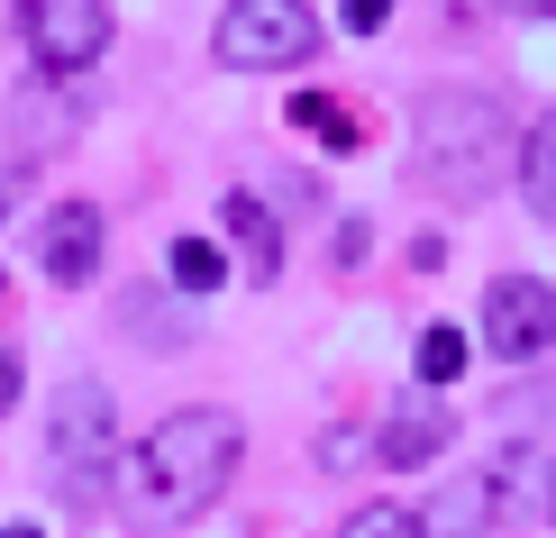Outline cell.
<instances>
[{
    "instance_id": "cell-12",
    "label": "cell",
    "mask_w": 556,
    "mask_h": 538,
    "mask_svg": "<svg viewBox=\"0 0 556 538\" xmlns=\"http://www.w3.org/2000/svg\"><path fill=\"white\" fill-rule=\"evenodd\" d=\"M520 192H529V210L556 228V120L529 128V147H520Z\"/></svg>"
},
{
    "instance_id": "cell-13",
    "label": "cell",
    "mask_w": 556,
    "mask_h": 538,
    "mask_svg": "<svg viewBox=\"0 0 556 538\" xmlns=\"http://www.w3.org/2000/svg\"><path fill=\"white\" fill-rule=\"evenodd\" d=\"M466 356H475L466 329H456V320H438V329H420V356H410V365H420V384H429V392H447L456 374H466Z\"/></svg>"
},
{
    "instance_id": "cell-14",
    "label": "cell",
    "mask_w": 556,
    "mask_h": 538,
    "mask_svg": "<svg viewBox=\"0 0 556 538\" xmlns=\"http://www.w3.org/2000/svg\"><path fill=\"white\" fill-rule=\"evenodd\" d=\"M165 265H174V292H219V284H228V255H219L211 238H174Z\"/></svg>"
},
{
    "instance_id": "cell-15",
    "label": "cell",
    "mask_w": 556,
    "mask_h": 538,
    "mask_svg": "<svg viewBox=\"0 0 556 538\" xmlns=\"http://www.w3.org/2000/svg\"><path fill=\"white\" fill-rule=\"evenodd\" d=\"M338 538H420V521H410L402 502H356L338 521Z\"/></svg>"
},
{
    "instance_id": "cell-5",
    "label": "cell",
    "mask_w": 556,
    "mask_h": 538,
    "mask_svg": "<svg viewBox=\"0 0 556 538\" xmlns=\"http://www.w3.org/2000/svg\"><path fill=\"white\" fill-rule=\"evenodd\" d=\"M18 28L46 83H83L110 55V0H18Z\"/></svg>"
},
{
    "instance_id": "cell-1",
    "label": "cell",
    "mask_w": 556,
    "mask_h": 538,
    "mask_svg": "<svg viewBox=\"0 0 556 538\" xmlns=\"http://www.w3.org/2000/svg\"><path fill=\"white\" fill-rule=\"evenodd\" d=\"M238 456H247V429H238V411H219V402H192V411L155 420V429L137 438V456L119 465V493H128L119 521L147 529V538L201 521V511L228 493Z\"/></svg>"
},
{
    "instance_id": "cell-2",
    "label": "cell",
    "mask_w": 556,
    "mask_h": 538,
    "mask_svg": "<svg viewBox=\"0 0 556 538\" xmlns=\"http://www.w3.org/2000/svg\"><path fill=\"white\" fill-rule=\"evenodd\" d=\"M520 120L502 91L483 83H438L420 91V110H410V174H420V192L438 201H483L502 192V183L520 174Z\"/></svg>"
},
{
    "instance_id": "cell-17",
    "label": "cell",
    "mask_w": 556,
    "mask_h": 538,
    "mask_svg": "<svg viewBox=\"0 0 556 538\" xmlns=\"http://www.w3.org/2000/svg\"><path fill=\"white\" fill-rule=\"evenodd\" d=\"M392 10H402V0H346V10H338V18H346V37H375V28H383V18H392Z\"/></svg>"
},
{
    "instance_id": "cell-20",
    "label": "cell",
    "mask_w": 556,
    "mask_h": 538,
    "mask_svg": "<svg viewBox=\"0 0 556 538\" xmlns=\"http://www.w3.org/2000/svg\"><path fill=\"white\" fill-rule=\"evenodd\" d=\"M502 10H520V18H556V0H502Z\"/></svg>"
},
{
    "instance_id": "cell-3",
    "label": "cell",
    "mask_w": 556,
    "mask_h": 538,
    "mask_svg": "<svg viewBox=\"0 0 556 538\" xmlns=\"http://www.w3.org/2000/svg\"><path fill=\"white\" fill-rule=\"evenodd\" d=\"M110 448H119V420H110V384H55V420H46V465H55L64 521H91L110 511Z\"/></svg>"
},
{
    "instance_id": "cell-6",
    "label": "cell",
    "mask_w": 556,
    "mask_h": 538,
    "mask_svg": "<svg viewBox=\"0 0 556 538\" xmlns=\"http://www.w3.org/2000/svg\"><path fill=\"white\" fill-rule=\"evenodd\" d=\"M483 347L502 365H539L556 347V292L539 274H493V292H483Z\"/></svg>"
},
{
    "instance_id": "cell-11",
    "label": "cell",
    "mask_w": 556,
    "mask_h": 538,
    "mask_svg": "<svg viewBox=\"0 0 556 538\" xmlns=\"http://www.w3.org/2000/svg\"><path fill=\"white\" fill-rule=\"evenodd\" d=\"M292 128H311L329 155H356V147H365L356 110H346V101H329V91H292Z\"/></svg>"
},
{
    "instance_id": "cell-9",
    "label": "cell",
    "mask_w": 556,
    "mask_h": 538,
    "mask_svg": "<svg viewBox=\"0 0 556 538\" xmlns=\"http://www.w3.org/2000/svg\"><path fill=\"white\" fill-rule=\"evenodd\" d=\"M493 521H502V484L493 475H456L447 493H429L420 538H493Z\"/></svg>"
},
{
    "instance_id": "cell-8",
    "label": "cell",
    "mask_w": 556,
    "mask_h": 538,
    "mask_svg": "<svg viewBox=\"0 0 556 538\" xmlns=\"http://www.w3.org/2000/svg\"><path fill=\"white\" fill-rule=\"evenodd\" d=\"M101 210L91 201H55L46 210V228H37V265H46V284H64V292H83L91 274H101Z\"/></svg>"
},
{
    "instance_id": "cell-21",
    "label": "cell",
    "mask_w": 556,
    "mask_h": 538,
    "mask_svg": "<svg viewBox=\"0 0 556 538\" xmlns=\"http://www.w3.org/2000/svg\"><path fill=\"white\" fill-rule=\"evenodd\" d=\"M0 538H46V529H37V521H10V529H0Z\"/></svg>"
},
{
    "instance_id": "cell-18",
    "label": "cell",
    "mask_w": 556,
    "mask_h": 538,
    "mask_svg": "<svg viewBox=\"0 0 556 538\" xmlns=\"http://www.w3.org/2000/svg\"><path fill=\"white\" fill-rule=\"evenodd\" d=\"M18 402V347H0V411Z\"/></svg>"
},
{
    "instance_id": "cell-4",
    "label": "cell",
    "mask_w": 556,
    "mask_h": 538,
    "mask_svg": "<svg viewBox=\"0 0 556 538\" xmlns=\"http://www.w3.org/2000/svg\"><path fill=\"white\" fill-rule=\"evenodd\" d=\"M211 46L228 74H292V64L319 55V18L311 0H228Z\"/></svg>"
},
{
    "instance_id": "cell-16",
    "label": "cell",
    "mask_w": 556,
    "mask_h": 538,
    "mask_svg": "<svg viewBox=\"0 0 556 538\" xmlns=\"http://www.w3.org/2000/svg\"><path fill=\"white\" fill-rule=\"evenodd\" d=\"M356 456H375V429H329L319 438V465H356Z\"/></svg>"
},
{
    "instance_id": "cell-19",
    "label": "cell",
    "mask_w": 556,
    "mask_h": 538,
    "mask_svg": "<svg viewBox=\"0 0 556 538\" xmlns=\"http://www.w3.org/2000/svg\"><path fill=\"white\" fill-rule=\"evenodd\" d=\"M10 210H18V174L0 165V228H10Z\"/></svg>"
},
{
    "instance_id": "cell-22",
    "label": "cell",
    "mask_w": 556,
    "mask_h": 538,
    "mask_svg": "<svg viewBox=\"0 0 556 538\" xmlns=\"http://www.w3.org/2000/svg\"><path fill=\"white\" fill-rule=\"evenodd\" d=\"M547 521H556V511H547Z\"/></svg>"
},
{
    "instance_id": "cell-10",
    "label": "cell",
    "mask_w": 556,
    "mask_h": 538,
    "mask_svg": "<svg viewBox=\"0 0 556 538\" xmlns=\"http://www.w3.org/2000/svg\"><path fill=\"white\" fill-rule=\"evenodd\" d=\"M219 228H228V247L247 255V284H283V228H274L265 201L228 192V201H219Z\"/></svg>"
},
{
    "instance_id": "cell-7",
    "label": "cell",
    "mask_w": 556,
    "mask_h": 538,
    "mask_svg": "<svg viewBox=\"0 0 556 538\" xmlns=\"http://www.w3.org/2000/svg\"><path fill=\"white\" fill-rule=\"evenodd\" d=\"M456 438V420H447V402H438L429 384H410L402 402H392L383 420H375V465L383 475H410V465H429L438 448Z\"/></svg>"
}]
</instances>
